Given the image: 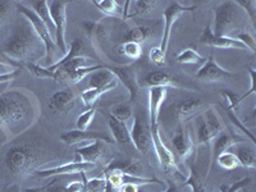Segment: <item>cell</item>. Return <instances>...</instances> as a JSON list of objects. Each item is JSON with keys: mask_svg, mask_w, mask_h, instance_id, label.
<instances>
[{"mask_svg": "<svg viewBox=\"0 0 256 192\" xmlns=\"http://www.w3.org/2000/svg\"><path fill=\"white\" fill-rule=\"evenodd\" d=\"M38 102L31 94L14 88L0 94V128L6 140H13L35 124Z\"/></svg>", "mask_w": 256, "mask_h": 192, "instance_id": "cell-1", "label": "cell"}, {"mask_svg": "<svg viewBox=\"0 0 256 192\" xmlns=\"http://www.w3.org/2000/svg\"><path fill=\"white\" fill-rule=\"evenodd\" d=\"M6 166L16 176H24L35 172L41 163V152L35 146L28 144L14 145L6 154Z\"/></svg>", "mask_w": 256, "mask_h": 192, "instance_id": "cell-2", "label": "cell"}, {"mask_svg": "<svg viewBox=\"0 0 256 192\" xmlns=\"http://www.w3.org/2000/svg\"><path fill=\"white\" fill-rule=\"evenodd\" d=\"M244 10L237 6L236 2L227 0L222 2L216 8V20L212 34L222 38H230V34L241 28L244 24Z\"/></svg>", "mask_w": 256, "mask_h": 192, "instance_id": "cell-3", "label": "cell"}, {"mask_svg": "<svg viewBox=\"0 0 256 192\" xmlns=\"http://www.w3.org/2000/svg\"><path fill=\"white\" fill-rule=\"evenodd\" d=\"M196 131H198V145L209 146L212 140L223 132V123L212 109H206L195 118Z\"/></svg>", "mask_w": 256, "mask_h": 192, "instance_id": "cell-4", "label": "cell"}, {"mask_svg": "<svg viewBox=\"0 0 256 192\" xmlns=\"http://www.w3.org/2000/svg\"><path fill=\"white\" fill-rule=\"evenodd\" d=\"M17 10L20 14L24 16L27 20H28L30 24H31L32 28L35 31L36 36L40 38L45 45V52H46V56L45 58L48 60L52 59L54 56V52H56V40L52 38V34L49 31V28L46 27V24L41 20V18L36 14L31 8L24 6V3H17Z\"/></svg>", "mask_w": 256, "mask_h": 192, "instance_id": "cell-5", "label": "cell"}, {"mask_svg": "<svg viewBox=\"0 0 256 192\" xmlns=\"http://www.w3.org/2000/svg\"><path fill=\"white\" fill-rule=\"evenodd\" d=\"M35 48V38L26 30H18L13 36L6 41L4 46V52L9 59L14 62L24 60L31 56L32 50Z\"/></svg>", "mask_w": 256, "mask_h": 192, "instance_id": "cell-6", "label": "cell"}, {"mask_svg": "<svg viewBox=\"0 0 256 192\" xmlns=\"http://www.w3.org/2000/svg\"><path fill=\"white\" fill-rule=\"evenodd\" d=\"M67 2L66 0H54L49 3L50 16L56 27V45L66 56L68 52L66 44V30H67Z\"/></svg>", "mask_w": 256, "mask_h": 192, "instance_id": "cell-7", "label": "cell"}, {"mask_svg": "<svg viewBox=\"0 0 256 192\" xmlns=\"http://www.w3.org/2000/svg\"><path fill=\"white\" fill-rule=\"evenodd\" d=\"M198 8L196 6H184L182 4H180L178 2H172L169 4L168 8L164 10L163 18H164V30H163V38H162V42H160L159 48L160 50L166 54V49H168L169 45V38H170V34H172V28L174 26V24L177 22L178 18L184 13L187 12H194L195 9Z\"/></svg>", "mask_w": 256, "mask_h": 192, "instance_id": "cell-8", "label": "cell"}, {"mask_svg": "<svg viewBox=\"0 0 256 192\" xmlns=\"http://www.w3.org/2000/svg\"><path fill=\"white\" fill-rule=\"evenodd\" d=\"M131 142L134 148L141 152H148V148L152 146V134H150V124L146 120L145 114L138 110L134 116V123L132 126L131 131Z\"/></svg>", "mask_w": 256, "mask_h": 192, "instance_id": "cell-9", "label": "cell"}, {"mask_svg": "<svg viewBox=\"0 0 256 192\" xmlns=\"http://www.w3.org/2000/svg\"><path fill=\"white\" fill-rule=\"evenodd\" d=\"M108 70L113 73L116 78L120 80L124 88L128 90L130 94V102H134L136 98L137 92H138V84H137L136 78V70H134V66H104Z\"/></svg>", "mask_w": 256, "mask_h": 192, "instance_id": "cell-10", "label": "cell"}, {"mask_svg": "<svg viewBox=\"0 0 256 192\" xmlns=\"http://www.w3.org/2000/svg\"><path fill=\"white\" fill-rule=\"evenodd\" d=\"M200 42L202 45L212 48H220V49H240L248 50V48L242 44L234 38H222V36H216L212 34V30L210 26L205 27L204 32L200 38Z\"/></svg>", "mask_w": 256, "mask_h": 192, "instance_id": "cell-11", "label": "cell"}, {"mask_svg": "<svg viewBox=\"0 0 256 192\" xmlns=\"http://www.w3.org/2000/svg\"><path fill=\"white\" fill-rule=\"evenodd\" d=\"M60 140L67 145H76V144L84 142V141H102V142H113V138L108 136L104 132L100 131H80V130H74V131H68L60 136Z\"/></svg>", "mask_w": 256, "mask_h": 192, "instance_id": "cell-12", "label": "cell"}, {"mask_svg": "<svg viewBox=\"0 0 256 192\" xmlns=\"http://www.w3.org/2000/svg\"><path fill=\"white\" fill-rule=\"evenodd\" d=\"M94 168V164L84 163V162H72V163L64 164V166H54L49 169H36L35 173L38 177L48 178L52 176H63V174H76V173L88 172Z\"/></svg>", "mask_w": 256, "mask_h": 192, "instance_id": "cell-13", "label": "cell"}, {"mask_svg": "<svg viewBox=\"0 0 256 192\" xmlns=\"http://www.w3.org/2000/svg\"><path fill=\"white\" fill-rule=\"evenodd\" d=\"M166 98V88H148V124H150V128L159 127L160 108H162Z\"/></svg>", "mask_w": 256, "mask_h": 192, "instance_id": "cell-14", "label": "cell"}, {"mask_svg": "<svg viewBox=\"0 0 256 192\" xmlns=\"http://www.w3.org/2000/svg\"><path fill=\"white\" fill-rule=\"evenodd\" d=\"M228 77H230V73L228 72V70H223L212 56H209L206 63L198 70V73H196V78H198V81L208 82V84H209V82L222 81V80H226L228 78Z\"/></svg>", "mask_w": 256, "mask_h": 192, "instance_id": "cell-15", "label": "cell"}, {"mask_svg": "<svg viewBox=\"0 0 256 192\" xmlns=\"http://www.w3.org/2000/svg\"><path fill=\"white\" fill-rule=\"evenodd\" d=\"M74 102H76V94L70 88H64L50 98L49 109L54 114H66L73 108Z\"/></svg>", "mask_w": 256, "mask_h": 192, "instance_id": "cell-16", "label": "cell"}, {"mask_svg": "<svg viewBox=\"0 0 256 192\" xmlns=\"http://www.w3.org/2000/svg\"><path fill=\"white\" fill-rule=\"evenodd\" d=\"M150 134H152V145L154 148L155 152H156L160 164L163 166H176L174 156H173L172 152H169L166 144L162 140L159 127L150 128Z\"/></svg>", "mask_w": 256, "mask_h": 192, "instance_id": "cell-17", "label": "cell"}, {"mask_svg": "<svg viewBox=\"0 0 256 192\" xmlns=\"http://www.w3.org/2000/svg\"><path fill=\"white\" fill-rule=\"evenodd\" d=\"M145 86L150 88H180L178 80L172 77L169 73L164 72V70H154L150 72L148 76L145 77Z\"/></svg>", "mask_w": 256, "mask_h": 192, "instance_id": "cell-18", "label": "cell"}, {"mask_svg": "<svg viewBox=\"0 0 256 192\" xmlns=\"http://www.w3.org/2000/svg\"><path fill=\"white\" fill-rule=\"evenodd\" d=\"M104 152V145L102 141H94L86 146H82L76 150L77 160L76 162H84V163H96Z\"/></svg>", "mask_w": 256, "mask_h": 192, "instance_id": "cell-19", "label": "cell"}, {"mask_svg": "<svg viewBox=\"0 0 256 192\" xmlns=\"http://www.w3.org/2000/svg\"><path fill=\"white\" fill-rule=\"evenodd\" d=\"M172 144L177 154L182 159H187L191 155L192 150H194V142H192V138L190 136V132L187 131L184 126L180 127L178 134L173 137Z\"/></svg>", "mask_w": 256, "mask_h": 192, "instance_id": "cell-20", "label": "cell"}, {"mask_svg": "<svg viewBox=\"0 0 256 192\" xmlns=\"http://www.w3.org/2000/svg\"><path fill=\"white\" fill-rule=\"evenodd\" d=\"M236 148V152L233 154L236 155L238 159L240 164L242 166H246L248 169H255L256 168V154H255V146L252 144H248L242 141V142L236 144L233 146Z\"/></svg>", "mask_w": 256, "mask_h": 192, "instance_id": "cell-21", "label": "cell"}, {"mask_svg": "<svg viewBox=\"0 0 256 192\" xmlns=\"http://www.w3.org/2000/svg\"><path fill=\"white\" fill-rule=\"evenodd\" d=\"M88 86H90V88H116V78L110 70H108L104 67L102 70L91 73L90 80H88Z\"/></svg>", "mask_w": 256, "mask_h": 192, "instance_id": "cell-22", "label": "cell"}, {"mask_svg": "<svg viewBox=\"0 0 256 192\" xmlns=\"http://www.w3.org/2000/svg\"><path fill=\"white\" fill-rule=\"evenodd\" d=\"M214 144H212V160L216 162V158L224 152H228L230 148H232L236 144L242 142V140H237L236 137H233L230 134H224L220 132L218 136L214 138Z\"/></svg>", "mask_w": 256, "mask_h": 192, "instance_id": "cell-23", "label": "cell"}, {"mask_svg": "<svg viewBox=\"0 0 256 192\" xmlns=\"http://www.w3.org/2000/svg\"><path fill=\"white\" fill-rule=\"evenodd\" d=\"M204 106L205 102L201 99H188L184 100V102H180L174 108L176 118H177L178 122L182 123L187 116L201 110Z\"/></svg>", "mask_w": 256, "mask_h": 192, "instance_id": "cell-24", "label": "cell"}, {"mask_svg": "<svg viewBox=\"0 0 256 192\" xmlns=\"http://www.w3.org/2000/svg\"><path fill=\"white\" fill-rule=\"evenodd\" d=\"M108 123L110 132L113 134V138L120 144H130L131 142V134H130V130L126 126L124 122H120L116 118H114L112 114L108 116Z\"/></svg>", "mask_w": 256, "mask_h": 192, "instance_id": "cell-25", "label": "cell"}, {"mask_svg": "<svg viewBox=\"0 0 256 192\" xmlns=\"http://www.w3.org/2000/svg\"><path fill=\"white\" fill-rule=\"evenodd\" d=\"M84 52H86L84 42L81 40V38H76V40H73V42L70 44V48L68 49L67 54H66L60 60H58L54 64H50V66H48L46 68L49 70H52V72H56V70L58 68L59 64L64 63V62H67V60H70V59L73 58H77V56H84Z\"/></svg>", "mask_w": 256, "mask_h": 192, "instance_id": "cell-26", "label": "cell"}, {"mask_svg": "<svg viewBox=\"0 0 256 192\" xmlns=\"http://www.w3.org/2000/svg\"><path fill=\"white\" fill-rule=\"evenodd\" d=\"M31 6L32 10L41 18V20L46 24V27L49 28V31L54 32L56 34V27H54V24H52V16H50V10H49V2L46 0H41V2H31Z\"/></svg>", "mask_w": 256, "mask_h": 192, "instance_id": "cell-27", "label": "cell"}, {"mask_svg": "<svg viewBox=\"0 0 256 192\" xmlns=\"http://www.w3.org/2000/svg\"><path fill=\"white\" fill-rule=\"evenodd\" d=\"M105 170H116L124 174L136 176L141 170V166L137 160H114Z\"/></svg>", "mask_w": 256, "mask_h": 192, "instance_id": "cell-28", "label": "cell"}, {"mask_svg": "<svg viewBox=\"0 0 256 192\" xmlns=\"http://www.w3.org/2000/svg\"><path fill=\"white\" fill-rule=\"evenodd\" d=\"M184 186L191 187L192 192H209L205 178L201 177L200 173L198 172V169L194 166H190V177L184 182Z\"/></svg>", "mask_w": 256, "mask_h": 192, "instance_id": "cell-29", "label": "cell"}, {"mask_svg": "<svg viewBox=\"0 0 256 192\" xmlns=\"http://www.w3.org/2000/svg\"><path fill=\"white\" fill-rule=\"evenodd\" d=\"M84 28H86V34L90 38L91 42L95 45V48L99 49L102 38L105 35L104 26L100 22H90V24H84ZM98 49H96V52H98Z\"/></svg>", "mask_w": 256, "mask_h": 192, "instance_id": "cell-30", "label": "cell"}, {"mask_svg": "<svg viewBox=\"0 0 256 192\" xmlns=\"http://www.w3.org/2000/svg\"><path fill=\"white\" fill-rule=\"evenodd\" d=\"M152 36V30L148 26H136L131 28L126 35V41H132L136 44H141Z\"/></svg>", "mask_w": 256, "mask_h": 192, "instance_id": "cell-31", "label": "cell"}, {"mask_svg": "<svg viewBox=\"0 0 256 192\" xmlns=\"http://www.w3.org/2000/svg\"><path fill=\"white\" fill-rule=\"evenodd\" d=\"M118 52L124 56L126 58L132 59V60H137L142 56V49H141L140 44L132 42V41H124L120 45H118Z\"/></svg>", "mask_w": 256, "mask_h": 192, "instance_id": "cell-32", "label": "cell"}, {"mask_svg": "<svg viewBox=\"0 0 256 192\" xmlns=\"http://www.w3.org/2000/svg\"><path fill=\"white\" fill-rule=\"evenodd\" d=\"M94 6H96L99 8V10H102L105 16H109V17H116L118 13H120V6H118V2L116 0H94Z\"/></svg>", "mask_w": 256, "mask_h": 192, "instance_id": "cell-33", "label": "cell"}, {"mask_svg": "<svg viewBox=\"0 0 256 192\" xmlns=\"http://www.w3.org/2000/svg\"><path fill=\"white\" fill-rule=\"evenodd\" d=\"M114 88H88V90H84V92L81 94V98H82V102L86 106H92L98 99H99L100 96L102 94L108 92V91L113 90Z\"/></svg>", "mask_w": 256, "mask_h": 192, "instance_id": "cell-34", "label": "cell"}, {"mask_svg": "<svg viewBox=\"0 0 256 192\" xmlns=\"http://www.w3.org/2000/svg\"><path fill=\"white\" fill-rule=\"evenodd\" d=\"M177 62L180 64H200L204 62V58L198 54L196 50L184 49L177 56Z\"/></svg>", "mask_w": 256, "mask_h": 192, "instance_id": "cell-35", "label": "cell"}, {"mask_svg": "<svg viewBox=\"0 0 256 192\" xmlns=\"http://www.w3.org/2000/svg\"><path fill=\"white\" fill-rule=\"evenodd\" d=\"M216 162H218L219 166L223 169H227V170H233V169L238 168L241 164H240L238 159L232 152H224L216 158Z\"/></svg>", "mask_w": 256, "mask_h": 192, "instance_id": "cell-36", "label": "cell"}, {"mask_svg": "<svg viewBox=\"0 0 256 192\" xmlns=\"http://www.w3.org/2000/svg\"><path fill=\"white\" fill-rule=\"evenodd\" d=\"M132 4L134 6V9L127 16V18L148 14V13H150L155 8L156 2H154V0H140V2H134Z\"/></svg>", "mask_w": 256, "mask_h": 192, "instance_id": "cell-37", "label": "cell"}, {"mask_svg": "<svg viewBox=\"0 0 256 192\" xmlns=\"http://www.w3.org/2000/svg\"><path fill=\"white\" fill-rule=\"evenodd\" d=\"M227 114H228V120L232 122V124L234 126V127L238 130V131H241L242 134H246V137H248V140L251 141V144H254V145H255L256 144L255 136L252 134V132L248 131V127H244V124L242 123V120H240V118L237 116V114L234 113V110H232V109H227Z\"/></svg>", "mask_w": 256, "mask_h": 192, "instance_id": "cell-38", "label": "cell"}, {"mask_svg": "<svg viewBox=\"0 0 256 192\" xmlns=\"http://www.w3.org/2000/svg\"><path fill=\"white\" fill-rule=\"evenodd\" d=\"M112 116L120 122H127L134 116V112L128 104H118L112 109Z\"/></svg>", "mask_w": 256, "mask_h": 192, "instance_id": "cell-39", "label": "cell"}, {"mask_svg": "<svg viewBox=\"0 0 256 192\" xmlns=\"http://www.w3.org/2000/svg\"><path fill=\"white\" fill-rule=\"evenodd\" d=\"M26 67L28 68V70L34 74V76L38 77V78H52L58 81L56 72H52V70H48L46 67H41V66H38V64L36 63H27Z\"/></svg>", "mask_w": 256, "mask_h": 192, "instance_id": "cell-40", "label": "cell"}, {"mask_svg": "<svg viewBox=\"0 0 256 192\" xmlns=\"http://www.w3.org/2000/svg\"><path fill=\"white\" fill-rule=\"evenodd\" d=\"M95 113H96V109L91 108L88 109V110L84 112V113L80 114V116L77 118V122H76L77 130H80V131H86V130L90 127L91 123H92Z\"/></svg>", "mask_w": 256, "mask_h": 192, "instance_id": "cell-41", "label": "cell"}, {"mask_svg": "<svg viewBox=\"0 0 256 192\" xmlns=\"http://www.w3.org/2000/svg\"><path fill=\"white\" fill-rule=\"evenodd\" d=\"M236 3H237V6H238L240 8L244 10V12H246V16H248V18H250L251 24L255 27V17H256V2L255 0H246V2H244V0H237Z\"/></svg>", "mask_w": 256, "mask_h": 192, "instance_id": "cell-42", "label": "cell"}, {"mask_svg": "<svg viewBox=\"0 0 256 192\" xmlns=\"http://www.w3.org/2000/svg\"><path fill=\"white\" fill-rule=\"evenodd\" d=\"M105 184H106L105 177L92 178V180H88V182L84 184V188H86L88 192H104Z\"/></svg>", "mask_w": 256, "mask_h": 192, "instance_id": "cell-43", "label": "cell"}, {"mask_svg": "<svg viewBox=\"0 0 256 192\" xmlns=\"http://www.w3.org/2000/svg\"><path fill=\"white\" fill-rule=\"evenodd\" d=\"M148 58H150V60H152L155 66H158V67H163V66H166V52H162L159 46L150 49V52H148Z\"/></svg>", "mask_w": 256, "mask_h": 192, "instance_id": "cell-44", "label": "cell"}, {"mask_svg": "<svg viewBox=\"0 0 256 192\" xmlns=\"http://www.w3.org/2000/svg\"><path fill=\"white\" fill-rule=\"evenodd\" d=\"M234 38H237L238 41H241L244 46L248 48L250 52H255L256 45H255V38H254L252 35H250L248 32H242V34H238Z\"/></svg>", "mask_w": 256, "mask_h": 192, "instance_id": "cell-45", "label": "cell"}, {"mask_svg": "<svg viewBox=\"0 0 256 192\" xmlns=\"http://www.w3.org/2000/svg\"><path fill=\"white\" fill-rule=\"evenodd\" d=\"M12 12V3L6 2V0H0V27L3 26L6 22L8 17Z\"/></svg>", "mask_w": 256, "mask_h": 192, "instance_id": "cell-46", "label": "cell"}, {"mask_svg": "<svg viewBox=\"0 0 256 192\" xmlns=\"http://www.w3.org/2000/svg\"><path fill=\"white\" fill-rule=\"evenodd\" d=\"M222 95L227 99L228 104H230V106H228V109H232V110H234V109L238 106V104L241 102V96L238 95V94L233 92V91H222Z\"/></svg>", "mask_w": 256, "mask_h": 192, "instance_id": "cell-47", "label": "cell"}, {"mask_svg": "<svg viewBox=\"0 0 256 192\" xmlns=\"http://www.w3.org/2000/svg\"><path fill=\"white\" fill-rule=\"evenodd\" d=\"M250 182H251L250 178H244V180H238V182L233 184L232 186H230V187L222 186V192H237V191H240V190L244 188V187H248V184H250Z\"/></svg>", "mask_w": 256, "mask_h": 192, "instance_id": "cell-48", "label": "cell"}, {"mask_svg": "<svg viewBox=\"0 0 256 192\" xmlns=\"http://www.w3.org/2000/svg\"><path fill=\"white\" fill-rule=\"evenodd\" d=\"M248 70H250V74H251V86H250V90H248V92H246L244 94V96H241V102L244 99H246V98H248V96H250L251 94H255V82H256V72H255V70H254L252 67H250L248 68Z\"/></svg>", "mask_w": 256, "mask_h": 192, "instance_id": "cell-49", "label": "cell"}, {"mask_svg": "<svg viewBox=\"0 0 256 192\" xmlns=\"http://www.w3.org/2000/svg\"><path fill=\"white\" fill-rule=\"evenodd\" d=\"M84 188V184H81V182H72L70 184H68L64 191L66 192H82Z\"/></svg>", "mask_w": 256, "mask_h": 192, "instance_id": "cell-50", "label": "cell"}, {"mask_svg": "<svg viewBox=\"0 0 256 192\" xmlns=\"http://www.w3.org/2000/svg\"><path fill=\"white\" fill-rule=\"evenodd\" d=\"M20 72V70H16V72L8 73V74H3V76H0V84H3V82L12 81L13 78H16V77H17V74Z\"/></svg>", "mask_w": 256, "mask_h": 192, "instance_id": "cell-51", "label": "cell"}, {"mask_svg": "<svg viewBox=\"0 0 256 192\" xmlns=\"http://www.w3.org/2000/svg\"><path fill=\"white\" fill-rule=\"evenodd\" d=\"M123 188L122 192H138V187L136 184H123Z\"/></svg>", "mask_w": 256, "mask_h": 192, "instance_id": "cell-52", "label": "cell"}, {"mask_svg": "<svg viewBox=\"0 0 256 192\" xmlns=\"http://www.w3.org/2000/svg\"><path fill=\"white\" fill-rule=\"evenodd\" d=\"M104 192H120V188L114 187L113 184H110V182H108V180H106V184H105Z\"/></svg>", "mask_w": 256, "mask_h": 192, "instance_id": "cell-53", "label": "cell"}, {"mask_svg": "<svg viewBox=\"0 0 256 192\" xmlns=\"http://www.w3.org/2000/svg\"><path fill=\"white\" fill-rule=\"evenodd\" d=\"M166 192H180L178 191V187L173 184L172 180H168V188Z\"/></svg>", "mask_w": 256, "mask_h": 192, "instance_id": "cell-54", "label": "cell"}, {"mask_svg": "<svg viewBox=\"0 0 256 192\" xmlns=\"http://www.w3.org/2000/svg\"><path fill=\"white\" fill-rule=\"evenodd\" d=\"M138 192H146V191H142V190H138Z\"/></svg>", "mask_w": 256, "mask_h": 192, "instance_id": "cell-55", "label": "cell"}, {"mask_svg": "<svg viewBox=\"0 0 256 192\" xmlns=\"http://www.w3.org/2000/svg\"><path fill=\"white\" fill-rule=\"evenodd\" d=\"M82 192H88V191H86V188H84V191H82Z\"/></svg>", "mask_w": 256, "mask_h": 192, "instance_id": "cell-56", "label": "cell"}, {"mask_svg": "<svg viewBox=\"0 0 256 192\" xmlns=\"http://www.w3.org/2000/svg\"><path fill=\"white\" fill-rule=\"evenodd\" d=\"M10 192H13V190H12V191H10Z\"/></svg>", "mask_w": 256, "mask_h": 192, "instance_id": "cell-57", "label": "cell"}, {"mask_svg": "<svg viewBox=\"0 0 256 192\" xmlns=\"http://www.w3.org/2000/svg\"><path fill=\"white\" fill-rule=\"evenodd\" d=\"M237 192H240V191H237Z\"/></svg>", "mask_w": 256, "mask_h": 192, "instance_id": "cell-58", "label": "cell"}]
</instances>
